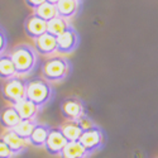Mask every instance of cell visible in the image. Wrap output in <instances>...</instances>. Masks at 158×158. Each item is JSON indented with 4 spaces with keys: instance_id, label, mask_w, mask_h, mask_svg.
Segmentation results:
<instances>
[{
    "instance_id": "6da1fadb",
    "label": "cell",
    "mask_w": 158,
    "mask_h": 158,
    "mask_svg": "<svg viewBox=\"0 0 158 158\" xmlns=\"http://www.w3.org/2000/svg\"><path fill=\"white\" fill-rule=\"evenodd\" d=\"M10 57L14 63L17 75L29 73L37 63V52L29 44H18L10 51Z\"/></svg>"
},
{
    "instance_id": "7a4b0ae2",
    "label": "cell",
    "mask_w": 158,
    "mask_h": 158,
    "mask_svg": "<svg viewBox=\"0 0 158 158\" xmlns=\"http://www.w3.org/2000/svg\"><path fill=\"white\" fill-rule=\"evenodd\" d=\"M70 73V62L63 57H51L42 64V75L47 82H58Z\"/></svg>"
},
{
    "instance_id": "3957f363",
    "label": "cell",
    "mask_w": 158,
    "mask_h": 158,
    "mask_svg": "<svg viewBox=\"0 0 158 158\" xmlns=\"http://www.w3.org/2000/svg\"><path fill=\"white\" fill-rule=\"evenodd\" d=\"M25 98L34 102L37 106H43L52 98V87L51 85L42 78H33L27 82Z\"/></svg>"
},
{
    "instance_id": "277c9868",
    "label": "cell",
    "mask_w": 158,
    "mask_h": 158,
    "mask_svg": "<svg viewBox=\"0 0 158 158\" xmlns=\"http://www.w3.org/2000/svg\"><path fill=\"white\" fill-rule=\"evenodd\" d=\"M25 90H27V82L20 77L14 76L9 80H5L2 87V95L3 99L10 105H15L25 98Z\"/></svg>"
},
{
    "instance_id": "5b68a950",
    "label": "cell",
    "mask_w": 158,
    "mask_h": 158,
    "mask_svg": "<svg viewBox=\"0 0 158 158\" xmlns=\"http://www.w3.org/2000/svg\"><path fill=\"white\" fill-rule=\"evenodd\" d=\"M78 142H80L81 146L86 149V152L89 154H91L93 152H95V151H98L99 148L102 147L104 133H102L101 128L95 125L94 128L82 131V134H81L80 139H78Z\"/></svg>"
},
{
    "instance_id": "8992f818",
    "label": "cell",
    "mask_w": 158,
    "mask_h": 158,
    "mask_svg": "<svg viewBox=\"0 0 158 158\" xmlns=\"http://www.w3.org/2000/svg\"><path fill=\"white\" fill-rule=\"evenodd\" d=\"M61 114L67 122H76L85 115L84 102L76 96L64 99L61 104Z\"/></svg>"
},
{
    "instance_id": "52a82bcc",
    "label": "cell",
    "mask_w": 158,
    "mask_h": 158,
    "mask_svg": "<svg viewBox=\"0 0 158 158\" xmlns=\"http://www.w3.org/2000/svg\"><path fill=\"white\" fill-rule=\"evenodd\" d=\"M78 46V34L69 25V28L57 37V52L60 53H71Z\"/></svg>"
},
{
    "instance_id": "ba28073f",
    "label": "cell",
    "mask_w": 158,
    "mask_h": 158,
    "mask_svg": "<svg viewBox=\"0 0 158 158\" xmlns=\"http://www.w3.org/2000/svg\"><path fill=\"white\" fill-rule=\"evenodd\" d=\"M67 144V139H66L62 134L60 128H49L47 142L44 144L46 151L52 154V156H60L63 148Z\"/></svg>"
},
{
    "instance_id": "9c48e42d",
    "label": "cell",
    "mask_w": 158,
    "mask_h": 158,
    "mask_svg": "<svg viewBox=\"0 0 158 158\" xmlns=\"http://www.w3.org/2000/svg\"><path fill=\"white\" fill-rule=\"evenodd\" d=\"M24 32L29 38L37 39L38 37H41L47 32V22L41 19L33 13L29 17H27L24 22Z\"/></svg>"
},
{
    "instance_id": "30bf717a",
    "label": "cell",
    "mask_w": 158,
    "mask_h": 158,
    "mask_svg": "<svg viewBox=\"0 0 158 158\" xmlns=\"http://www.w3.org/2000/svg\"><path fill=\"white\" fill-rule=\"evenodd\" d=\"M34 49L37 53H41L43 56H49L55 53V52H57V37L46 32L41 37L34 39Z\"/></svg>"
},
{
    "instance_id": "8fae6325",
    "label": "cell",
    "mask_w": 158,
    "mask_h": 158,
    "mask_svg": "<svg viewBox=\"0 0 158 158\" xmlns=\"http://www.w3.org/2000/svg\"><path fill=\"white\" fill-rule=\"evenodd\" d=\"M2 138L5 143H6V146L10 148V151L13 152V154H19V153H22L25 148H27V146H28V140H25V139H23V138H20L14 130H5L4 133L2 134Z\"/></svg>"
},
{
    "instance_id": "7c38bea8",
    "label": "cell",
    "mask_w": 158,
    "mask_h": 158,
    "mask_svg": "<svg viewBox=\"0 0 158 158\" xmlns=\"http://www.w3.org/2000/svg\"><path fill=\"white\" fill-rule=\"evenodd\" d=\"M20 116L14 108V105H8L0 110V125L5 130H10L15 128L20 123Z\"/></svg>"
},
{
    "instance_id": "4fadbf2b",
    "label": "cell",
    "mask_w": 158,
    "mask_h": 158,
    "mask_svg": "<svg viewBox=\"0 0 158 158\" xmlns=\"http://www.w3.org/2000/svg\"><path fill=\"white\" fill-rule=\"evenodd\" d=\"M14 108L17 109L22 120H34V118L38 114V109H39L34 102H32L27 98H24L23 100L17 102L14 105Z\"/></svg>"
},
{
    "instance_id": "5bb4252c",
    "label": "cell",
    "mask_w": 158,
    "mask_h": 158,
    "mask_svg": "<svg viewBox=\"0 0 158 158\" xmlns=\"http://www.w3.org/2000/svg\"><path fill=\"white\" fill-rule=\"evenodd\" d=\"M49 127L44 124H35L32 134L28 139L29 144H32L33 147H44V144L47 142Z\"/></svg>"
},
{
    "instance_id": "9a60e30c",
    "label": "cell",
    "mask_w": 158,
    "mask_h": 158,
    "mask_svg": "<svg viewBox=\"0 0 158 158\" xmlns=\"http://www.w3.org/2000/svg\"><path fill=\"white\" fill-rule=\"evenodd\" d=\"M89 153L86 149L81 146L80 142H67L66 147L61 152V158H86Z\"/></svg>"
},
{
    "instance_id": "2e32d148",
    "label": "cell",
    "mask_w": 158,
    "mask_h": 158,
    "mask_svg": "<svg viewBox=\"0 0 158 158\" xmlns=\"http://www.w3.org/2000/svg\"><path fill=\"white\" fill-rule=\"evenodd\" d=\"M56 8H57L58 17L63 19H69L77 13L78 2H76V0H60L56 4Z\"/></svg>"
},
{
    "instance_id": "e0dca14e",
    "label": "cell",
    "mask_w": 158,
    "mask_h": 158,
    "mask_svg": "<svg viewBox=\"0 0 158 158\" xmlns=\"http://www.w3.org/2000/svg\"><path fill=\"white\" fill-rule=\"evenodd\" d=\"M17 76V71L14 67V63L11 61L9 53L0 55V78L9 80V78Z\"/></svg>"
},
{
    "instance_id": "ac0fdd59",
    "label": "cell",
    "mask_w": 158,
    "mask_h": 158,
    "mask_svg": "<svg viewBox=\"0 0 158 158\" xmlns=\"http://www.w3.org/2000/svg\"><path fill=\"white\" fill-rule=\"evenodd\" d=\"M60 129L67 142H77L82 134L81 128L76 122H66L60 127Z\"/></svg>"
},
{
    "instance_id": "d6986e66",
    "label": "cell",
    "mask_w": 158,
    "mask_h": 158,
    "mask_svg": "<svg viewBox=\"0 0 158 158\" xmlns=\"http://www.w3.org/2000/svg\"><path fill=\"white\" fill-rule=\"evenodd\" d=\"M34 14L38 15L41 19L46 20V22H49V20H52L53 18L58 17L56 5H55V4H51V3H48V2L43 3L42 5H39V6L34 10Z\"/></svg>"
},
{
    "instance_id": "ffe728a7",
    "label": "cell",
    "mask_w": 158,
    "mask_h": 158,
    "mask_svg": "<svg viewBox=\"0 0 158 158\" xmlns=\"http://www.w3.org/2000/svg\"><path fill=\"white\" fill-rule=\"evenodd\" d=\"M69 23L66 19L61 18V17H56L52 20L47 22V33L55 35V37H58L61 33H63L66 29L69 28Z\"/></svg>"
},
{
    "instance_id": "44dd1931",
    "label": "cell",
    "mask_w": 158,
    "mask_h": 158,
    "mask_svg": "<svg viewBox=\"0 0 158 158\" xmlns=\"http://www.w3.org/2000/svg\"><path fill=\"white\" fill-rule=\"evenodd\" d=\"M34 127H35L34 120H20V123L15 128H13L11 130H14L20 138L28 140L31 134H32V131H33V129H34Z\"/></svg>"
},
{
    "instance_id": "7402d4cb",
    "label": "cell",
    "mask_w": 158,
    "mask_h": 158,
    "mask_svg": "<svg viewBox=\"0 0 158 158\" xmlns=\"http://www.w3.org/2000/svg\"><path fill=\"white\" fill-rule=\"evenodd\" d=\"M76 123L78 124V127L81 128V130H82V131L89 130V129H91V128H94V127H95L94 122L91 120L89 116H86V115H82V116L80 118V119H77V120H76Z\"/></svg>"
},
{
    "instance_id": "603a6c76",
    "label": "cell",
    "mask_w": 158,
    "mask_h": 158,
    "mask_svg": "<svg viewBox=\"0 0 158 158\" xmlns=\"http://www.w3.org/2000/svg\"><path fill=\"white\" fill-rule=\"evenodd\" d=\"M14 154L10 151V148L6 146V143L0 138V158H13Z\"/></svg>"
},
{
    "instance_id": "cb8c5ba5",
    "label": "cell",
    "mask_w": 158,
    "mask_h": 158,
    "mask_svg": "<svg viewBox=\"0 0 158 158\" xmlns=\"http://www.w3.org/2000/svg\"><path fill=\"white\" fill-rule=\"evenodd\" d=\"M5 48H6V35L3 28H0V55L4 53Z\"/></svg>"
},
{
    "instance_id": "d4e9b609",
    "label": "cell",
    "mask_w": 158,
    "mask_h": 158,
    "mask_svg": "<svg viewBox=\"0 0 158 158\" xmlns=\"http://www.w3.org/2000/svg\"><path fill=\"white\" fill-rule=\"evenodd\" d=\"M24 2H25V4H27L29 8L35 10L39 5H42L43 3H46V0H24Z\"/></svg>"
},
{
    "instance_id": "484cf974",
    "label": "cell",
    "mask_w": 158,
    "mask_h": 158,
    "mask_svg": "<svg viewBox=\"0 0 158 158\" xmlns=\"http://www.w3.org/2000/svg\"><path fill=\"white\" fill-rule=\"evenodd\" d=\"M46 2H48V3H51V4H55V5H56V4L60 2V0H46Z\"/></svg>"
},
{
    "instance_id": "4316f807",
    "label": "cell",
    "mask_w": 158,
    "mask_h": 158,
    "mask_svg": "<svg viewBox=\"0 0 158 158\" xmlns=\"http://www.w3.org/2000/svg\"><path fill=\"white\" fill-rule=\"evenodd\" d=\"M76 2H80V0H76Z\"/></svg>"
}]
</instances>
